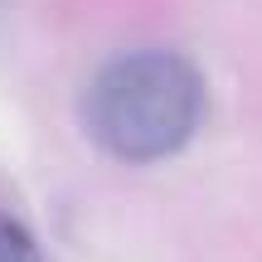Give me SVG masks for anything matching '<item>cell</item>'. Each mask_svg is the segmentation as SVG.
<instances>
[{"instance_id":"cell-1","label":"cell","mask_w":262,"mask_h":262,"mask_svg":"<svg viewBox=\"0 0 262 262\" xmlns=\"http://www.w3.org/2000/svg\"><path fill=\"white\" fill-rule=\"evenodd\" d=\"M204 78L185 54L131 49L107 58L83 93V126L122 165H160L204 126Z\"/></svg>"},{"instance_id":"cell-2","label":"cell","mask_w":262,"mask_h":262,"mask_svg":"<svg viewBox=\"0 0 262 262\" xmlns=\"http://www.w3.org/2000/svg\"><path fill=\"white\" fill-rule=\"evenodd\" d=\"M0 262H44L39 257V243L19 219L0 214Z\"/></svg>"},{"instance_id":"cell-3","label":"cell","mask_w":262,"mask_h":262,"mask_svg":"<svg viewBox=\"0 0 262 262\" xmlns=\"http://www.w3.org/2000/svg\"><path fill=\"white\" fill-rule=\"evenodd\" d=\"M0 5H5V0H0Z\"/></svg>"}]
</instances>
